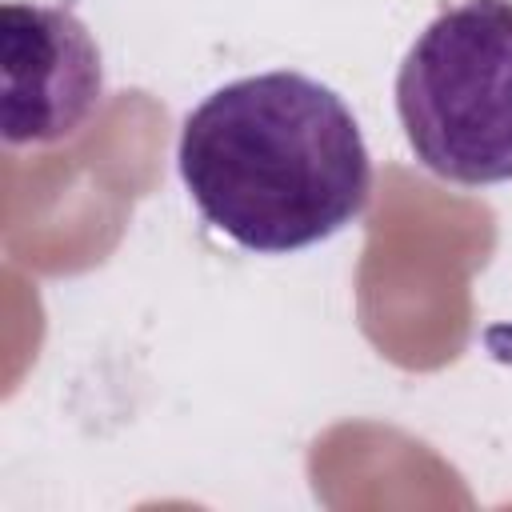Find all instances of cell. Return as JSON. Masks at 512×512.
<instances>
[{
	"mask_svg": "<svg viewBox=\"0 0 512 512\" xmlns=\"http://www.w3.org/2000/svg\"><path fill=\"white\" fill-rule=\"evenodd\" d=\"M180 180L248 252H296L348 228L372 196L352 108L304 72H260L204 96L180 128Z\"/></svg>",
	"mask_w": 512,
	"mask_h": 512,
	"instance_id": "1",
	"label": "cell"
},
{
	"mask_svg": "<svg viewBox=\"0 0 512 512\" xmlns=\"http://www.w3.org/2000/svg\"><path fill=\"white\" fill-rule=\"evenodd\" d=\"M396 112L440 180H512V0L444 8L396 72Z\"/></svg>",
	"mask_w": 512,
	"mask_h": 512,
	"instance_id": "2",
	"label": "cell"
},
{
	"mask_svg": "<svg viewBox=\"0 0 512 512\" xmlns=\"http://www.w3.org/2000/svg\"><path fill=\"white\" fill-rule=\"evenodd\" d=\"M0 80L4 144H56L96 112L104 60L68 8L8 0L0 8Z\"/></svg>",
	"mask_w": 512,
	"mask_h": 512,
	"instance_id": "3",
	"label": "cell"
}]
</instances>
